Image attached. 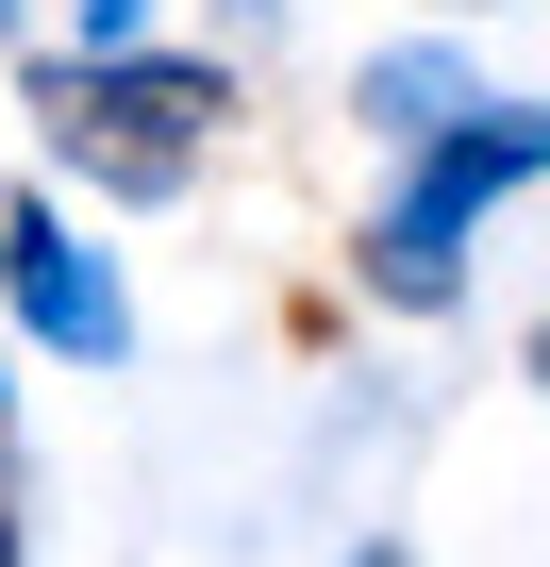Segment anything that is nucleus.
I'll list each match as a JSON object with an SVG mask.
<instances>
[{
    "label": "nucleus",
    "instance_id": "3",
    "mask_svg": "<svg viewBox=\"0 0 550 567\" xmlns=\"http://www.w3.org/2000/svg\"><path fill=\"white\" fill-rule=\"evenodd\" d=\"M0 284H18V318L51 334V351H84V368H117L134 351V301H117V267L51 217V200H0Z\"/></svg>",
    "mask_w": 550,
    "mask_h": 567
},
{
    "label": "nucleus",
    "instance_id": "5",
    "mask_svg": "<svg viewBox=\"0 0 550 567\" xmlns=\"http://www.w3.org/2000/svg\"><path fill=\"white\" fill-rule=\"evenodd\" d=\"M351 567H417V550H351Z\"/></svg>",
    "mask_w": 550,
    "mask_h": 567
},
{
    "label": "nucleus",
    "instance_id": "2",
    "mask_svg": "<svg viewBox=\"0 0 550 567\" xmlns=\"http://www.w3.org/2000/svg\"><path fill=\"white\" fill-rule=\"evenodd\" d=\"M533 167H550V101H484V117H467L450 151H417V184H401V200H384V217L351 234V267H367V301L434 318L450 284H467V267H450V234H467L484 200H517Z\"/></svg>",
    "mask_w": 550,
    "mask_h": 567
},
{
    "label": "nucleus",
    "instance_id": "1",
    "mask_svg": "<svg viewBox=\"0 0 550 567\" xmlns=\"http://www.w3.org/2000/svg\"><path fill=\"white\" fill-rule=\"evenodd\" d=\"M18 101H34V134H51L68 167H101L117 200H167V184H184V151L234 117V84H217V68H184V51H34V68H18Z\"/></svg>",
    "mask_w": 550,
    "mask_h": 567
},
{
    "label": "nucleus",
    "instance_id": "6",
    "mask_svg": "<svg viewBox=\"0 0 550 567\" xmlns=\"http://www.w3.org/2000/svg\"><path fill=\"white\" fill-rule=\"evenodd\" d=\"M0 18H18V0H0Z\"/></svg>",
    "mask_w": 550,
    "mask_h": 567
},
{
    "label": "nucleus",
    "instance_id": "4",
    "mask_svg": "<svg viewBox=\"0 0 550 567\" xmlns=\"http://www.w3.org/2000/svg\"><path fill=\"white\" fill-rule=\"evenodd\" d=\"M351 101H367V134H401V151H450V134L484 117V84H467V68H434V51H384Z\"/></svg>",
    "mask_w": 550,
    "mask_h": 567
}]
</instances>
